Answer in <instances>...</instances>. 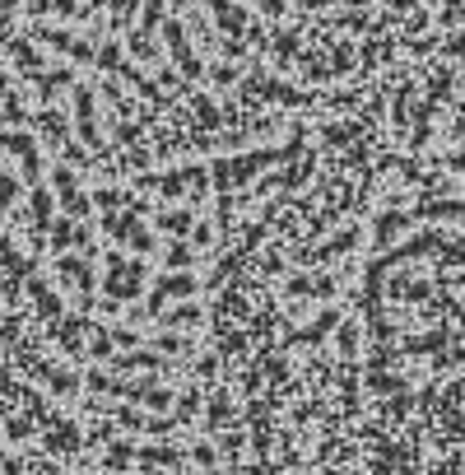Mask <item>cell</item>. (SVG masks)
<instances>
[{
    "instance_id": "6da1fadb",
    "label": "cell",
    "mask_w": 465,
    "mask_h": 475,
    "mask_svg": "<svg viewBox=\"0 0 465 475\" xmlns=\"http://www.w3.org/2000/svg\"><path fill=\"white\" fill-rule=\"evenodd\" d=\"M288 154H298V144H279V149H261V154H242V159H228V164H214V182H219V187H242L256 168L279 164V159H288Z\"/></svg>"
},
{
    "instance_id": "7a4b0ae2",
    "label": "cell",
    "mask_w": 465,
    "mask_h": 475,
    "mask_svg": "<svg viewBox=\"0 0 465 475\" xmlns=\"http://www.w3.org/2000/svg\"><path fill=\"white\" fill-rule=\"evenodd\" d=\"M89 387L93 391H112V396H131V401H149L154 410H163L167 401V391L163 387H149V382H117V377H107V373H89Z\"/></svg>"
},
{
    "instance_id": "3957f363",
    "label": "cell",
    "mask_w": 465,
    "mask_h": 475,
    "mask_svg": "<svg viewBox=\"0 0 465 475\" xmlns=\"http://www.w3.org/2000/svg\"><path fill=\"white\" fill-rule=\"evenodd\" d=\"M140 280H144V265L140 261H126V256H112V275H107V299L126 303L140 294Z\"/></svg>"
},
{
    "instance_id": "277c9868",
    "label": "cell",
    "mask_w": 465,
    "mask_h": 475,
    "mask_svg": "<svg viewBox=\"0 0 465 475\" xmlns=\"http://www.w3.org/2000/svg\"><path fill=\"white\" fill-rule=\"evenodd\" d=\"M0 144H5L10 154H19L23 173H28V182H33V191H37V144H33V135H23V131H0Z\"/></svg>"
},
{
    "instance_id": "5b68a950",
    "label": "cell",
    "mask_w": 465,
    "mask_h": 475,
    "mask_svg": "<svg viewBox=\"0 0 465 475\" xmlns=\"http://www.w3.org/2000/svg\"><path fill=\"white\" fill-rule=\"evenodd\" d=\"M187 294H196V280L191 275H163L154 285V294H149V312L163 308V299H187Z\"/></svg>"
},
{
    "instance_id": "8992f818",
    "label": "cell",
    "mask_w": 465,
    "mask_h": 475,
    "mask_svg": "<svg viewBox=\"0 0 465 475\" xmlns=\"http://www.w3.org/2000/svg\"><path fill=\"white\" fill-rule=\"evenodd\" d=\"M200 177H205L200 168H187V173H163V177H144V182H149L154 191H163V196H182L187 187H196Z\"/></svg>"
},
{
    "instance_id": "52a82bcc",
    "label": "cell",
    "mask_w": 465,
    "mask_h": 475,
    "mask_svg": "<svg viewBox=\"0 0 465 475\" xmlns=\"http://www.w3.org/2000/svg\"><path fill=\"white\" fill-rule=\"evenodd\" d=\"M0 265H5V275H10V285H5V294H10V299H14V294H19V280L28 275V261H23V256L14 252V243H10V238H0Z\"/></svg>"
},
{
    "instance_id": "ba28073f",
    "label": "cell",
    "mask_w": 465,
    "mask_h": 475,
    "mask_svg": "<svg viewBox=\"0 0 465 475\" xmlns=\"http://www.w3.org/2000/svg\"><path fill=\"white\" fill-rule=\"evenodd\" d=\"M107 233L112 238H122V243L140 247V252H149V233L135 224V214H117V219H107Z\"/></svg>"
},
{
    "instance_id": "9c48e42d",
    "label": "cell",
    "mask_w": 465,
    "mask_h": 475,
    "mask_svg": "<svg viewBox=\"0 0 465 475\" xmlns=\"http://www.w3.org/2000/svg\"><path fill=\"white\" fill-rule=\"evenodd\" d=\"M52 182H56V191H61V200H66L75 214H89V196L75 187V177H70V168H56L52 173Z\"/></svg>"
},
{
    "instance_id": "30bf717a",
    "label": "cell",
    "mask_w": 465,
    "mask_h": 475,
    "mask_svg": "<svg viewBox=\"0 0 465 475\" xmlns=\"http://www.w3.org/2000/svg\"><path fill=\"white\" fill-rule=\"evenodd\" d=\"M28 294H33V303H37V312H42V317L47 321H61V303H56V294H52V289H47L42 285V280H28Z\"/></svg>"
},
{
    "instance_id": "8fae6325",
    "label": "cell",
    "mask_w": 465,
    "mask_h": 475,
    "mask_svg": "<svg viewBox=\"0 0 465 475\" xmlns=\"http://www.w3.org/2000/svg\"><path fill=\"white\" fill-rule=\"evenodd\" d=\"M61 275L75 280V285L84 289V299L93 294V275H89V261H84V256H61Z\"/></svg>"
},
{
    "instance_id": "7c38bea8",
    "label": "cell",
    "mask_w": 465,
    "mask_h": 475,
    "mask_svg": "<svg viewBox=\"0 0 465 475\" xmlns=\"http://www.w3.org/2000/svg\"><path fill=\"white\" fill-rule=\"evenodd\" d=\"M75 117H79V135H84V144H98V131H93V103H89L84 88L75 93Z\"/></svg>"
},
{
    "instance_id": "4fadbf2b",
    "label": "cell",
    "mask_w": 465,
    "mask_h": 475,
    "mask_svg": "<svg viewBox=\"0 0 465 475\" xmlns=\"http://www.w3.org/2000/svg\"><path fill=\"white\" fill-rule=\"evenodd\" d=\"M52 243L66 252V247H84L89 238H84V229H75L70 219H56V229H52Z\"/></svg>"
},
{
    "instance_id": "5bb4252c",
    "label": "cell",
    "mask_w": 465,
    "mask_h": 475,
    "mask_svg": "<svg viewBox=\"0 0 465 475\" xmlns=\"http://www.w3.org/2000/svg\"><path fill=\"white\" fill-rule=\"evenodd\" d=\"M47 229H52V196H47V191H33V233H37V243H42Z\"/></svg>"
},
{
    "instance_id": "9a60e30c",
    "label": "cell",
    "mask_w": 465,
    "mask_h": 475,
    "mask_svg": "<svg viewBox=\"0 0 465 475\" xmlns=\"http://www.w3.org/2000/svg\"><path fill=\"white\" fill-rule=\"evenodd\" d=\"M47 447H56V452H75L79 447V429L75 424H56V429L47 433Z\"/></svg>"
},
{
    "instance_id": "2e32d148",
    "label": "cell",
    "mask_w": 465,
    "mask_h": 475,
    "mask_svg": "<svg viewBox=\"0 0 465 475\" xmlns=\"http://www.w3.org/2000/svg\"><path fill=\"white\" fill-rule=\"evenodd\" d=\"M112 368H163V354L135 350V354H122V359H112Z\"/></svg>"
},
{
    "instance_id": "e0dca14e",
    "label": "cell",
    "mask_w": 465,
    "mask_h": 475,
    "mask_svg": "<svg viewBox=\"0 0 465 475\" xmlns=\"http://www.w3.org/2000/svg\"><path fill=\"white\" fill-rule=\"evenodd\" d=\"M144 466H182V452L177 447H144V452H135Z\"/></svg>"
},
{
    "instance_id": "ac0fdd59",
    "label": "cell",
    "mask_w": 465,
    "mask_h": 475,
    "mask_svg": "<svg viewBox=\"0 0 465 475\" xmlns=\"http://www.w3.org/2000/svg\"><path fill=\"white\" fill-rule=\"evenodd\" d=\"M167 42H172V56H177L182 66H187V75H200L196 56H191V52H187V42H182V28H177V23H172V28H167Z\"/></svg>"
},
{
    "instance_id": "d6986e66",
    "label": "cell",
    "mask_w": 465,
    "mask_h": 475,
    "mask_svg": "<svg viewBox=\"0 0 465 475\" xmlns=\"http://www.w3.org/2000/svg\"><path fill=\"white\" fill-rule=\"evenodd\" d=\"M158 224H163L167 233H187V229H191V214H187V210H167Z\"/></svg>"
},
{
    "instance_id": "ffe728a7",
    "label": "cell",
    "mask_w": 465,
    "mask_h": 475,
    "mask_svg": "<svg viewBox=\"0 0 465 475\" xmlns=\"http://www.w3.org/2000/svg\"><path fill=\"white\" fill-rule=\"evenodd\" d=\"M14 196H19V182L0 168V205H14Z\"/></svg>"
},
{
    "instance_id": "44dd1931",
    "label": "cell",
    "mask_w": 465,
    "mask_h": 475,
    "mask_svg": "<svg viewBox=\"0 0 465 475\" xmlns=\"http://www.w3.org/2000/svg\"><path fill=\"white\" fill-rule=\"evenodd\" d=\"M126 462H135V452L126 447V442H112V452H107V466H126Z\"/></svg>"
},
{
    "instance_id": "7402d4cb",
    "label": "cell",
    "mask_w": 465,
    "mask_h": 475,
    "mask_svg": "<svg viewBox=\"0 0 465 475\" xmlns=\"http://www.w3.org/2000/svg\"><path fill=\"white\" fill-rule=\"evenodd\" d=\"M191 261V252H187V243H172L167 247V265H172V270H182V265Z\"/></svg>"
},
{
    "instance_id": "603a6c76",
    "label": "cell",
    "mask_w": 465,
    "mask_h": 475,
    "mask_svg": "<svg viewBox=\"0 0 465 475\" xmlns=\"http://www.w3.org/2000/svg\"><path fill=\"white\" fill-rule=\"evenodd\" d=\"M200 312L196 308H182V312H172V317H167V326H182V321H196Z\"/></svg>"
},
{
    "instance_id": "cb8c5ba5",
    "label": "cell",
    "mask_w": 465,
    "mask_h": 475,
    "mask_svg": "<svg viewBox=\"0 0 465 475\" xmlns=\"http://www.w3.org/2000/svg\"><path fill=\"white\" fill-rule=\"evenodd\" d=\"M107 340H112V345H135L140 336H135V331H107Z\"/></svg>"
},
{
    "instance_id": "d4e9b609",
    "label": "cell",
    "mask_w": 465,
    "mask_h": 475,
    "mask_svg": "<svg viewBox=\"0 0 465 475\" xmlns=\"http://www.w3.org/2000/svg\"><path fill=\"white\" fill-rule=\"evenodd\" d=\"M223 420H228V406H223V401H219V406L210 410V424H223Z\"/></svg>"
},
{
    "instance_id": "484cf974",
    "label": "cell",
    "mask_w": 465,
    "mask_h": 475,
    "mask_svg": "<svg viewBox=\"0 0 465 475\" xmlns=\"http://www.w3.org/2000/svg\"><path fill=\"white\" fill-rule=\"evenodd\" d=\"M0 471H5V475H23V471H19V466H14V462H10V457H5V452H0Z\"/></svg>"
},
{
    "instance_id": "4316f807",
    "label": "cell",
    "mask_w": 465,
    "mask_h": 475,
    "mask_svg": "<svg viewBox=\"0 0 465 475\" xmlns=\"http://www.w3.org/2000/svg\"><path fill=\"white\" fill-rule=\"evenodd\" d=\"M37 471H42V475H66L61 466H52V462H37Z\"/></svg>"
}]
</instances>
